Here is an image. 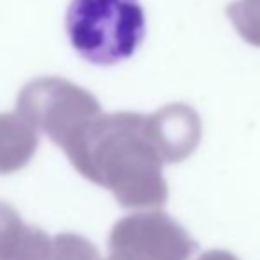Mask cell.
<instances>
[{
  "label": "cell",
  "mask_w": 260,
  "mask_h": 260,
  "mask_svg": "<svg viewBox=\"0 0 260 260\" xmlns=\"http://www.w3.org/2000/svg\"><path fill=\"white\" fill-rule=\"evenodd\" d=\"M73 48L90 64L112 66L133 57L145 36L138 0H73L66 14Z\"/></svg>",
  "instance_id": "6da1fadb"
},
{
  "label": "cell",
  "mask_w": 260,
  "mask_h": 260,
  "mask_svg": "<svg viewBox=\"0 0 260 260\" xmlns=\"http://www.w3.org/2000/svg\"><path fill=\"white\" fill-rule=\"evenodd\" d=\"M20 106L27 113L46 122L98 110L96 100L89 92L55 76L32 80L21 90Z\"/></svg>",
  "instance_id": "7a4b0ae2"
},
{
  "label": "cell",
  "mask_w": 260,
  "mask_h": 260,
  "mask_svg": "<svg viewBox=\"0 0 260 260\" xmlns=\"http://www.w3.org/2000/svg\"><path fill=\"white\" fill-rule=\"evenodd\" d=\"M149 135L174 159H182L197 147L200 138L199 115L186 105H170L147 119Z\"/></svg>",
  "instance_id": "3957f363"
},
{
  "label": "cell",
  "mask_w": 260,
  "mask_h": 260,
  "mask_svg": "<svg viewBox=\"0 0 260 260\" xmlns=\"http://www.w3.org/2000/svg\"><path fill=\"white\" fill-rule=\"evenodd\" d=\"M226 16L244 41L260 46V0H236L226 7Z\"/></svg>",
  "instance_id": "277c9868"
}]
</instances>
